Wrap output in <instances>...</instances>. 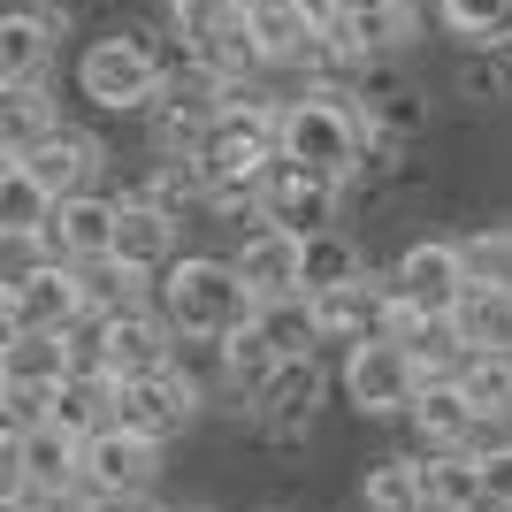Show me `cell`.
Returning <instances> with one entry per match:
<instances>
[{
	"label": "cell",
	"mask_w": 512,
	"mask_h": 512,
	"mask_svg": "<svg viewBox=\"0 0 512 512\" xmlns=\"http://www.w3.org/2000/svg\"><path fill=\"white\" fill-rule=\"evenodd\" d=\"M161 314L184 344H222L230 329H245L260 314V299L237 268V253H176L161 268Z\"/></svg>",
	"instance_id": "cell-1"
},
{
	"label": "cell",
	"mask_w": 512,
	"mask_h": 512,
	"mask_svg": "<svg viewBox=\"0 0 512 512\" xmlns=\"http://www.w3.org/2000/svg\"><path fill=\"white\" fill-rule=\"evenodd\" d=\"M367 146H375V130H367L360 92L306 85V92L283 100V161H299V169H314V176L352 184V176L367 169Z\"/></svg>",
	"instance_id": "cell-2"
},
{
	"label": "cell",
	"mask_w": 512,
	"mask_h": 512,
	"mask_svg": "<svg viewBox=\"0 0 512 512\" xmlns=\"http://www.w3.org/2000/svg\"><path fill=\"white\" fill-rule=\"evenodd\" d=\"M77 92H85L100 115H153V100L169 92V62H161V46L153 31H100L85 39L77 54Z\"/></svg>",
	"instance_id": "cell-3"
},
{
	"label": "cell",
	"mask_w": 512,
	"mask_h": 512,
	"mask_svg": "<svg viewBox=\"0 0 512 512\" xmlns=\"http://www.w3.org/2000/svg\"><path fill=\"white\" fill-rule=\"evenodd\" d=\"M169 31L184 39V62L253 85L260 69V39H253V0H169Z\"/></svg>",
	"instance_id": "cell-4"
},
{
	"label": "cell",
	"mask_w": 512,
	"mask_h": 512,
	"mask_svg": "<svg viewBox=\"0 0 512 512\" xmlns=\"http://www.w3.org/2000/svg\"><path fill=\"white\" fill-rule=\"evenodd\" d=\"M421 383H428V367H421V352H413L406 337L344 344V398H352V413H367V421H398V413H413Z\"/></svg>",
	"instance_id": "cell-5"
},
{
	"label": "cell",
	"mask_w": 512,
	"mask_h": 512,
	"mask_svg": "<svg viewBox=\"0 0 512 512\" xmlns=\"http://www.w3.org/2000/svg\"><path fill=\"white\" fill-rule=\"evenodd\" d=\"M92 306H85V283L69 260H46V253H23V268L0 283V329H77Z\"/></svg>",
	"instance_id": "cell-6"
},
{
	"label": "cell",
	"mask_w": 512,
	"mask_h": 512,
	"mask_svg": "<svg viewBox=\"0 0 512 512\" xmlns=\"http://www.w3.org/2000/svg\"><path fill=\"white\" fill-rule=\"evenodd\" d=\"M115 421L138 428V436H153V444H169V436H184V428L199 421V383L192 367H153V375H123L115 383Z\"/></svg>",
	"instance_id": "cell-7"
},
{
	"label": "cell",
	"mask_w": 512,
	"mask_h": 512,
	"mask_svg": "<svg viewBox=\"0 0 512 512\" xmlns=\"http://www.w3.org/2000/svg\"><path fill=\"white\" fill-rule=\"evenodd\" d=\"M383 276H390V291L406 306H421L428 321H451V306H459V291L474 283V268H467V253H459V237H413Z\"/></svg>",
	"instance_id": "cell-8"
},
{
	"label": "cell",
	"mask_w": 512,
	"mask_h": 512,
	"mask_svg": "<svg viewBox=\"0 0 512 512\" xmlns=\"http://www.w3.org/2000/svg\"><path fill=\"white\" fill-rule=\"evenodd\" d=\"M8 490H39V497L85 490V436L62 421L8 428Z\"/></svg>",
	"instance_id": "cell-9"
},
{
	"label": "cell",
	"mask_w": 512,
	"mask_h": 512,
	"mask_svg": "<svg viewBox=\"0 0 512 512\" xmlns=\"http://www.w3.org/2000/svg\"><path fill=\"white\" fill-rule=\"evenodd\" d=\"M161 451H169V444H153V436H138V428L107 421L100 436H85V490H100V497H146L153 482H161Z\"/></svg>",
	"instance_id": "cell-10"
},
{
	"label": "cell",
	"mask_w": 512,
	"mask_h": 512,
	"mask_svg": "<svg viewBox=\"0 0 512 512\" xmlns=\"http://www.w3.org/2000/svg\"><path fill=\"white\" fill-rule=\"evenodd\" d=\"M115 230H123V199H107V192H69L62 207H54V222H46L39 253H46V260H69V268H85V260H107V253H115Z\"/></svg>",
	"instance_id": "cell-11"
},
{
	"label": "cell",
	"mask_w": 512,
	"mask_h": 512,
	"mask_svg": "<svg viewBox=\"0 0 512 512\" xmlns=\"http://www.w3.org/2000/svg\"><path fill=\"white\" fill-rule=\"evenodd\" d=\"M306 237L314 230H291V222H260L245 245H237V268L253 283V299H299L306 291Z\"/></svg>",
	"instance_id": "cell-12"
},
{
	"label": "cell",
	"mask_w": 512,
	"mask_h": 512,
	"mask_svg": "<svg viewBox=\"0 0 512 512\" xmlns=\"http://www.w3.org/2000/svg\"><path fill=\"white\" fill-rule=\"evenodd\" d=\"M329 31H337V46L352 54V69H375L383 54L421 39V0H360V8H344Z\"/></svg>",
	"instance_id": "cell-13"
},
{
	"label": "cell",
	"mask_w": 512,
	"mask_h": 512,
	"mask_svg": "<svg viewBox=\"0 0 512 512\" xmlns=\"http://www.w3.org/2000/svg\"><path fill=\"white\" fill-rule=\"evenodd\" d=\"M321 390H329V375H321V360L306 352V360H283L276 375L245 398V413H253V428H268V436H306Z\"/></svg>",
	"instance_id": "cell-14"
},
{
	"label": "cell",
	"mask_w": 512,
	"mask_h": 512,
	"mask_svg": "<svg viewBox=\"0 0 512 512\" xmlns=\"http://www.w3.org/2000/svg\"><path fill=\"white\" fill-rule=\"evenodd\" d=\"M406 421H413V444H421V451H474L482 406H474L467 390H459V375H428Z\"/></svg>",
	"instance_id": "cell-15"
},
{
	"label": "cell",
	"mask_w": 512,
	"mask_h": 512,
	"mask_svg": "<svg viewBox=\"0 0 512 512\" xmlns=\"http://www.w3.org/2000/svg\"><path fill=\"white\" fill-rule=\"evenodd\" d=\"M23 169L39 176L54 199H69V192H92V176L107 169V153H100V138L92 130H77V123H62V130H46L39 146H23L16 153Z\"/></svg>",
	"instance_id": "cell-16"
},
{
	"label": "cell",
	"mask_w": 512,
	"mask_h": 512,
	"mask_svg": "<svg viewBox=\"0 0 512 512\" xmlns=\"http://www.w3.org/2000/svg\"><path fill=\"white\" fill-rule=\"evenodd\" d=\"M337 199H344L337 176H314V169H299V161H276V169H268V214H260V222L337 230Z\"/></svg>",
	"instance_id": "cell-17"
},
{
	"label": "cell",
	"mask_w": 512,
	"mask_h": 512,
	"mask_svg": "<svg viewBox=\"0 0 512 512\" xmlns=\"http://www.w3.org/2000/svg\"><path fill=\"white\" fill-rule=\"evenodd\" d=\"M54 46H62V16L54 8L0 16V85H39L46 69H54Z\"/></svg>",
	"instance_id": "cell-18"
},
{
	"label": "cell",
	"mask_w": 512,
	"mask_h": 512,
	"mask_svg": "<svg viewBox=\"0 0 512 512\" xmlns=\"http://www.w3.org/2000/svg\"><path fill=\"white\" fill-rule=\"evenodd\" d=\"M77 337L69 329H0V383H69Z\"/></svg>",
	"instance_id": "cell-19"
},
{
	"label": "cell",
	"mask_w": 512,
	"mask_h": 512,
	"mask_svg": "<svg viewBox=\"0 0 512 512\" xmlns=\"http://www.w3.org/2000/svg\"><path fill=\"white\" fill-rule=\"evenodd\" d=\"M54 207H62V199L46 192L39 176L16 161V153H0V237H8L16 253H39V237H46V222H54Z\"/></svg>",
	"instance_id": "cell-20"
},
{
	"label": "cell",
	"mask_w": 512,
	"mask_h": 512,
	"mask_svg": "<svg viewBox=\"0 0 512 512\" xmlns=\"http://www.w3.org/2000/svg\"><path fill=\"white\" fill-rule=\"evenodd\" d=\"M176 222H184V214H169L161 199H146V192H130V199H123V230H115V260H130V268H153V276H161V268L184 253V245H176Z\"/></svg>",
	"instance_id": "cell-21"
},
{
	"label": "cell",
	"mask_w": 512,
	"mask_h": 512,
	"mask_svg": "<svg viewBox=\"0 0 512 512\" xmlns=\"http://www.w3.org/2000/svg\"><path fill=\"white\" fill-rule=\"evenodd\" d=\"M451 337L467 352H512V283H482L474 276L451 306Z\"/></svg>",
	"instance_id": "cell-22"
},
{
	"label": "cell",
	"mask_w": 512,
	"mask_h": 512,
	"mask_svg": "<svg viewBox=\"0 0 512 512\" xmlns=\"http://www.w3.org/2000/svg\"><path fill=\"white\" fill-rule=\"evenodd\" d=\"M77 283H85V306L92 314H130V306H161V276L153 268H130V260H85L77 268Z\"/></svg>",
	"instance_id": "cell-23"
},
{
	"label": "cell",
	"mask_w": 512,
	"mask_h": 512,
	"mask_svg": "<svg viewBox=\"0 0 512 512\" xmlns=\"http://www.w3.org/2000/svg\"><path fill=\"white\" fill-rule=\"evenodd\" d=\"M360 505L367 512H436V497H428V467L421 451H398V459H375V467L360 474Z\"/></svg>",
	"instance_id": "cell-24"
},
{
	"label": "cell",
	"mask_w": 512,
	"mask_h": 512,
	"mask_svg": "<svg viewBox=\"0 0 512 512\" xmlns=\"http://www.w3.org/2000/svg\"><path fill=\"white\" fill-rule=\"evenodd\" d=\"M214 367H222V383H230L237 398H253V390L283 367V352H276V337H268V329H260V314H253L245 329H230V337L214 344Z\"/></svg>",
	"instance_id": "cell-25"
},
{
	"label": "cell",
	"mask_w": 512,
	"mask_h": 512,
	"mask_svg": "<svg viewBox=\"0 0 512 512\" xmlns=\"http://www.w3.org/2000/svg\"><path fill=\"white\" fill-rule=\"evenodd\" d=\"M46 130H62V107H54V92L39 85H0V153H23L39 146Z\"/></svg>",
	"instance_id": "cell-26"
},
{
	"label": "cell",
	"mask_w": 512,
	"mask_h": 512,
	"mask_svg": "<svg viewBox=\"0 0 512 512\" xmlns=\"http://www.w3.org/2000/svg\"><path fill=\"white\" fill-rule=\"evenodd\" d=\"M54 421L77 428V436H100V428L115 421V375H107V367H77L62 383V398H54Z\"/></svg>",
	"instance_id": "cell-27"
},
{
	"label": "cell",
	"mask_w": 512,
	"mask_h": 512,
	"mask_svg": "<svg viewBox=\"0 0 512 512\" xmlns=\"http://www.w3.org/2000/svg\"><path fill=\"white\" fill-rule=\"evenodd\" d=\"M360 276H367V253L344 230H314V237H306V299L344 291V283H360Z\"/></svg>",
	"instance_id": "cell-28"
},
{
	"label": "cell",
	"mask_w": 512,
	"mask_h": 512,
	"mask_svg": "<svg viewBox=\"0 0 512 512\" xmlns=\"http://www.w3.org/2000/svg\"><path fill=\"white\" fill-rule=\"evenodd\" d=\"M260 329L276 337V352L283 360H306V352H321V314H314V299H268L260 306Z\"/></svg>",
	"instance_id": "cell-29"
},
{
	"label": "cell",
	"mask_w": 512,
	"mask_h": 512,
	"mask_svg": "<svg viewBox=\"0 0 512 512\" xmlns=\"http://www.w3.org/2000/svg\"><path fill=\"white\" fill-rule=\"evenodd\" d=\"M436 23L467 46H490V39H512V0H436Z\"/></svg>",
	"instance_id": "cell-30"
},
{
	"label": "cell",
	"mask_w": 512,
	"mask_h": 512,
	"mask_svg": "<svg viewBox=\"0 0 512 512\" xmlns=\"http://www.w3.org/2000/svg\"><path fill=\"white\" fill-rule=\"evenodd\" d=\"M451 375H459V390L482 413H512V352H467Z\"/></svg>",
	"instance_id": "cell-31"
},
{
	"label": "cell",
	"mask_w": 512,
	"mask_h": 512,
	"mask_svg": "<svg viewBox=\"0 0 512 512\" xmlns=\"http://www.w3.org/2000/svg\"><path fill=\"white\" fill-rule=\"evenodd\" d=\"M459 253H467V268H474L482 283H512V214L474 222V230L459 237Z\"/></svg>",
	"instance_id": "cell-32"
},
{
	"label": "cell",
	"mask_w": 512,
	"mask_h": 512,
	"mask_svg": "<svg viewBox=\"0 0 512 512\" xmlns=\"http://www.w3.org/2000/svg\"><path fill=\"white\" fill-rule=\"evenodd\" d=\"M467 92L474 100H512V39H490L467 54Z\"/></svg>",
	"instance_id": "cell-33"
},
{
	"label": "cell",
	"mask_w": 512,
	"mask_h": 512,
	"mask_svg": "<svg viewBox=\"0 0 512 512\" xmlns=\"http://www.w3.org/2000/svg\"><path fill=\"white\" fill-rule=\"evenodd\" d=\"M54 398H62V383H0V413H8V428L54 421Z\"/></svg>",
	"instance_id": "cell-34"
},
{
	"label": "cell",
	"mask_w": 512,
	"mask_h": 512,
	"mask_svg": "<svg viewBox=\"0 0 512 512\" xmlns=\"http://www.w3.org/2000/svg\"><path fill=\"white\" fill-rule=\"evenodd\" d=\"M482 482H490V497H505V505H512V444L482 451Z\"/></svg>",
	"instance_id": "cell-35"
},
{
	"label": "cell",
	"mask_w": 512,
	"mask_h": 512,
	"mask_svg": "<svg viewBox=\"0 0 512 512\" xmlns=\"http://www.w3.org/2000/svg\"><path fill=\"white\" fill-rule=\"evenodd\" d=\"M85 505L92 512H169V505H153V490L146 497H100V490H85Z\"/></svg>",
	"instance_id": "cell-36"
},
{
	"label": "cell",
	"mask_w": 512,
	"mask_h": 512,
	"mask_svg": "<svg viewBox=\"0 0 512 512\" xmlns=\"http://www.w3.org/2000/svg\"><path fill=\"white\" fill-rule=\"evenodd\" d=\"M0 512H46V497L39 490H8V497H0Z\"/></svg>",
	"instance_id": "cell-37"
},
{
	"label": "cell",
	"mask_w": 512,
	"mask_h": 512,
	"mask_svg": "<svg viewBox=\"0 0 512 512\" xmlns=\"http://www.w3.org/2000/svg\"><path fill=\"white\" fill-rule=\"evenodd\" d=\"M169 512H214V505H169Z\"/></svg>",
	"instance_id": "cell-38"
}]
</instances>
